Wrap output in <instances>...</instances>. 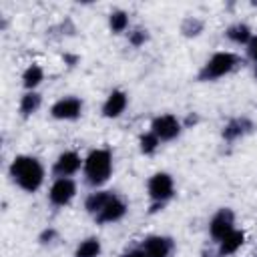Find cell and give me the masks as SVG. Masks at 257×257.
<instances>
[{
	"instance_id": "6da1fadb",
	"label": "cell",
	"mask_w": 257,
	"mask_h": 257,
	"mask_svg": "<svg viewBox=\"0 0 257 257\" xmlns=\"http://www.w3.org/2000/svg\"><path fill=\"white\" fill-rule=\"evenodd\" d=\"M10 177L12 181L26 193H34L40 189L44 181V169L38 163V159L28 157V155H18L14 157L10 165Z\"/></svg>"
},
{
	"instance_id": "7a4b0ae2",
	"label": "cell",
	"mask_w": 257,
	"mask_h": 257,
	"mask_svg": "<svg viewBox=\"0 0 257 257\" xmlns=\"http://www.w3.org/2000/svg\"><path fill=\"white\" fill-rule=\"evenodd\" d=\"M84 177L92 187H100L108 181L112 173V155L108 149H94L84 159Z\"/></svg>"
},
{
	"instance_id": "3957f363",
	"label": "cell",
	"mask_w": 257,
	"mask_h": 257,
	"mask_svg": "<svg viewBox=\"0 0 257 257\" xmlns=\"http://www.w3.org/2000/svg\"><path fill=\"white\" fill-rule=\"evenodd\" d=\"M239 64V58L233 52H215L199 70L197 78L207 82V80H217L229 72H233Z\"/></svg>"
},
{
	"instance_id": "277c9868",
	"label": "cell",
	"mask_w": 257,
	"mask_h": 257,
	"mask_svg": "<svg viewBox=\"0 0 257 257\" xmlns=\"http://www.w3.org/2000/svg\"><path fill=\"white\" fill-rule=\"evenodd\" d=\"M147 191H149V197L153 201V207H151V213L163 209V205L175 195V183H173V177L169 173H155L149 183H147Z\"/></svg>"
},
{
	"instance_id": "5b68a950",
	"label": "cell",
	"mask_w": 257,
	"mask_h": 257,
	"mask_svg": "<svg viewBox=\"0 0 257 257\" xmlns=\"http://www.w3.org/2000/svg\"><path fill=\"white\" fill-rule=\"evenodd\" d=\"M151 133H155L159 141H173L181 133V120L175 114L155 116L151 122Z\"/></svg>"
},
{
	"instance_id": "8992f818",
	"label": "cell",
	"mask_w": 257,
	"mask_h": 257,
	"mask_svg": "<svg viewBox=\"0 0 257 257\" xmlns=\"http://www.w3.org/2000/svg\"><path fill=\"white\" fill-rule=\"evenodd\" d=\"M74 195H76V185H74V181H72L70 177H58V179L52 183V187H50L48 199H50L52 205L64 207V205H68V203L74 199Z\"/></svg>"
},
{
	"instance_id": "52a82bcc",
	"label": "cell",
	"mask_w": 257,
	"mask_h": 257,
	"mask_svg": "<svg viewBox=\"0 0 257 257\" xmlns=\"http://www.w3.org/2000/svg\"><path fill=\"white\" fill-rule=\"evenodd\" d=\"M80 112H82V100L76 96L58 98L50 108V114L58 120H74L80 116Z\"/></svg>"
},
{
	"instance_id": "ba28073f",
	"label": "cell",
	"mask_w": 257,
	"mask_h": 257,
	"mask_svg": "<svg viewBox=\"0 0 257 257\" xmlns=\"http://www.w3.org/2000/svg\"><path fill=\"white\" fill-rule=\"evenodd\" d=\"M235 215H233V211L231 209H219L215 215H213V219H211V223H209V233H211V237L215 239V241H221L227 233H231L235 227Z\"/></svg>"
},
{
	"instance_id": "9c48e42d",
	"label": "cell",
	"mask_w": 257,
	"mask_h": 257,
	"mask_svg": "<svg viewBox=\"0 0 257 257\" xmlns=\"http://www.w3.org/2000/svg\"><path fill=\"white\" fill-rule=\"evenodd\" d=\"M124 213H126V203L122 199H118L116 195H112L108 199V203L102 207V211L94 215V221L96 223H116L124 217Z\"/></svg>"
},
{
	"instance_id": "30bf717a",
	"label": "cell",
	"mask_w": 257,
	"mask_h": 257,
	"mask_svg": "<svg viewBox=\"0 0 257 257\" xmlns=\"http://www.w3.org/2000/svg\"><path fill=\"white\" fill-rule=\"evenodd\" d=\"M80 165H84V161L80 159L78 153L64 151L62 155H58V159L54 163V175H58V177H70V175H74L80 169Z\"/></svg>"
},
{
	"instance_id": "8fae6325",
	"label": "cell",
	"mask_w": 257,
	"mask_h": 257,
	"mask_svg": "<svg viewBox=\"0 0 257 257\" xmlns=\"http://www.w3.org/2000/svg\"><path fill=\"white\" fill-rule=\"evenodd\" d=\"M141 249L147 253V257H169L173 251V241L163 235H151L143 241Z\"/></svg>"
},
{
	"instance_id": "7c38bea8",
	"label": "cell",
	"mask_w": 257,
	"mask_h": 257,
	"mask_svg": "<svg viewBox=\"0 0 257 257\" xmlns=\"http://www.w3.org/2000/svg\"><path fill=\"white\" fill-rule=\"evenodd\" d=\"M126 104H128L126 92H124V90H112V92L106 96L104 104H102V114H104L106 118H116V116H120V114L124 112Z\"/></svg>"
},
{
	"instance_id": "4fadbf2b",
	"label": "cell",
	"mask_w": 257,
	"mask_h": 257,
	"mask_svg": "<svg viewBox=\"0 0 257 257\" xmlns=\"http://www.w3.org/2000/svg\"><path fill=\"white\" fill-rule=\"evenodd\" d=\"M253 131V122L247 118V116H237V118H231L225 126H223V139L233 143L241 137H245L247 133Z\"/></svg>"
},
{
	"instance_id": "5bb4252c",
	"label": "cell",
	"mask_w": 257,
	"mask_h": 257,
	"mask_svg": "<svg viewBox=\"0 0 257 257\" xmlns=\"http://www.w3.org/2000/svg\"><path fill=\"white\" fill-rule=\"evenodd\" d=\"M245 243V233L239 229H233L231 233H227L221 241H219V257H227L237 253Z\"/></svg>"
},
{
	"instance_id": "9a60e30c",
	"label": "cell",
	"mask_w": 257,
	"mask_h": 257,
	"mask_svg": "<svg viewBox=\"0 0 257 257\" xmlns=\"http://www.w3.org/2000/svg\"><path fill=\"white\" fill-rule=\"evenodd\" d=\"M110 197H112L110 191H96V193H90V195L86 197V201H84V207H86V211L94 217L96 213L102 211V207L108 203Z\"/></svg>"
},
{
	"instance_id": "2e32d148",
	"label": "cell",
	"mask_w": 257,
	"mask_h": 257,
	"mask_svg": "<svg viewBox=\"0 0 257 257\" xmlns=\"http://www.w3.org/2000/svg\"><path fill=\"white\" fill-rule=\"evenodd\" d=\"M225 34H227V38H229L231 42H235V44H249V40L253 38L251 28H249L247 24H243V22H237V24L229 26Z\"/></svg>"
},
{
	"instance_id": "e0dca14e",
	"label": "cell",
	"mask_w": 257,
	"mask_h": 257,
	"mask_svg": "<svg viewBox=\"0 0 257 257\" xmlns=\"http://www.w3.org/2000/svg\"><path fill=\"white\" fill-rule=\"evenodd\" d=\"M44 80V70L38 64H30L24 72H22V84L26 90H34L40 82Z\"/></svg>"
},
{
	"instance_id": "ac0fdd59",
	"label": "cell",
	"mask_w": 257,
	"mask_h": 257,
	"mask_svg": "<svg viewBox=\"0 0 257 257\" xmlns=\"http://www.w3.org/2000/svg\"><path fill=\"white\" fill-rule=\"evenodd\" d=\"M40 102H42V98H40V94L38 92H34V90H28L26 94H22V98H20V114L22 116H30V114H34L38 108H40Z\"/></svg>"
},
{
	"instance_id": "d6986e66",
	"label": "cell",
	"mask_w": 257,
	"mask_h": 257,
	"mask_svg": "<svg viewBox=\"0 0 257 257\" xmlns=\"http://www.w3.org/2000/svg\"><path fill=\"white\" fill-rule=\"evenodd\" d=\"M102 251V245L96 237H88L84 241H80V245L74 251V257H98Z\"/></svg>"
},
{
	"instance_id": "ffe728a7",
	"label": "cell",
	"mask_w": 257,
	"mask_h": 257,
	"mask_svg": "<svg viewBox=\"0 0 257 257\" xmlns=\"http://www.w3.org/2000/svg\"><path fill=\"white\" fill-rule=\"evenodd\" d=\"M108 26H110V30H112L114 34L124 32L126 26H128V14H126L124 10H114V12H110V16H108Z\"/></svg>"
},
{
	"instance_id": "44dd1931",
	"label": "cell",
	"mask_w": 257,
	"mask_h": 257,
	"mask_svg": "<svg viewBox=\"0 0 257 257\" xmlns=\"http://www.w3.org/2000/svg\"><path fill=\"white\" fill-rule=\"evenodd\" d=\"M139 145H141V153H143V155H153V153L159 149L161 141L157 139L155 133H145V135L139 139Z\"/></svg>"
},
{
	"instance_id": "7402d4cb",
	"label": "cell",
	"mask_w": 257,
	"mask_h": 257,
	"mask_svg": "<svg viewBox=\"0 0 257 257\" xmlns=\"http://www.w3.org/2000/svg\"><path fill=\"white\" fill-rule=\"evenodd\" d=\"M201 30H203V22L199 18H195V16L185 18L183 24H181V32L185 36H197V34H201Z\"/></svg>"
},
{
	"instance_id": "603a6c76",
	"label": "cell",
	"mask_w": 257,
	"mask_h": 257,
	"mask_svg": "<svg viewBox=\"0 0 257 257\" xmlns=\"http://www.w3.org/2000/svg\"><path fill=\"white\" fill-rule=\"evenodd\" d=\"M147 38H149L147 30H143V28H137V30H133V32H131V36H128V42H131L133 46H141V44H145V42H147Z\"/></svg>"
},
{
	"instance_id": "cb8c5ba5",
	"label": "cell",
	"mask_w": 257,
	"mask_h": 257,
	"mask_svg": "<svg viewBox=\"0 0 257 257\" xmlns=\"http://www.w3.org/2000/svg\"><path fill=\"white\" fill-rule=\"evenodd\" d=\"M247 54H249V58L255 62V66H257V36H253L251 40H249V44H247Z\"/></svg>"
},
{
	"instance_id": "d4e9b609",
	"label": "cell",
	"mask_w": 257,
	"mask_h": 257,
	"mask_svg": "<svg viewBox=\"0 0 257 257\" xmlns=\"http://www.w3.org/2000/svg\"><path fill=\"white\" fill-rule=\"evenodd\" d=\"M54 237H56V231H54V229H46V231H42L40 241H42V243H50Z\"/></svg>"
},
{
	"instance_id": "484cf974",
	"label": "cell",
	"mask_w": 257,
	"mask_h": 257,
	"mask_svg": "<svg viewBox=\"0 0 257 257\" xmlns=\"http://www.w3.org/2000/svg\"><path fill=\"white\" fill-rule=\"evenodd\" d=\"M122 257H147V253L143 249H133V251H126Z\"/></svg>"
},
{
	"instance_id": "4316f807",
	"label": "cell",
	"mask_w": 257,
	"mask_h": 257,
	"mask_svg": "<svg viewBox=\"0 0 257 257\" xmlns=\"http://www.w3.org/2000/svg\"><path fill=\"white\" fill-rule=\"evenodd\" d=\"M197 120H199V118H197V116H195V114H191V116H189V118H187V124H195V122H197Z\"/></svg>"
}]
</instances>
